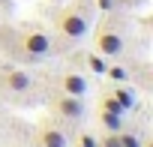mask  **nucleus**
I'll return each mask as SVG.
<instances>
[{"label": "nucleus", "mask_w": 153, "mask_h": 147, "mask_svg": "<svg viewBox=\"0 0 153 147\" xmlns=\"http://www.w3.org/2000/svg\"><path fill=\"white\" fill-rule=\"evenodd\" d=\"M87 30H90V24H87V15L81 12V9H63V12H57V33L63 36V39H69V42H78V39H84L87 36Z\"/></svg>", "instance_id": "obj_1"}, {"label": "nucleus", "mask_w": 153, "mask_h": 147, "mask_svg": "<svg viewBox=\"0 0 153 147\" xmlns=\"http://www.w3.org/2000/svg\"><path fill=\"white\" fill-rule=\"evenodd\" d=\"M21 51L27 54V57H45V54H51V36L48 33H42V30H33V33H24L21 36Z\"/></svg>", "instance_id": "obj_2"}, {"label": "nucleus", "mask_w": 153, "mask_h": 147, "mask_svg": "<svg viewBox=\"0 0 153 147\" xmlns=\"http://www.w3.org/2000/svg\"><path fill=\"white\" fill-rule=\"evenodd\" d=\"M51 108H54L57 117H66V120H81V117H84V99H81V96H66V93H60V96L51 102Z\"/></svg>", "instance_id": "obj_3"}, {"label": "nucleus", "mask_w": 153, "mask_h": 147, "mask_svg": "<svg viewBox=\"0 0 153 147\" xmlns=\"http://www.w3.org/2000/svg\"><path fill=\"white\" fill-rule=\"evenodd\" d=\"M96 51H99L102 57H117V54L123 51V36H120L117 30L102 27V30L96 33Z\"/></svg>", "instance_id": "obj_4"}, {"label": "nucleus", "mask_w": 153, "mask_h": 147, "mask_svg": "<svg viewBox=\"0 0 153 147\" xmlns=\"http://www.w3.org/2000/svg\"><path fill=\"white\" fill-rule=\"evenodd\" d=\"M0 84H3L6 90H12V93L33 90V78H30V72H24V69H6L3 75H0Z\"/></svg>", "instance_id": "obj_5"}, {"label": "nucleus", "mask_w": 153, "mask_h": 147, "mask_svg": "<svg viewBox=\"0 0 153 147\" xmlns=\"http://www.w3.org/2000/svg\"><path fill=\"white\" fill-rule=\"evenodd\" d=\"M57 87H60V93H66V96H81L84 99V93H87V78L84 75H78V72H63L60 75V81H57Z\"/></svg>", "instance_id": "obj_6"}, {"label": "nucleus", "mask_w": 153, "mask_h": 147, "mask_svg": "<svg viewBox=\"0 0 153 147\" xmlns=\"http://www.w3.org/2000/svg\"><path fill=\"white\" fill-rule=\"evenodd\" d=\"M36 141H39V147H69V138H66V132L63 129H57V126H39V132H36Z\"/></svg>", "instance_id": "obj_7"}, {"label": "nucleus", "mask_w": 153, "mask_h": 147, "mask_svg": "<svg viewBox=\"0 0 153 147\" xmlns=\"http://www.w3.org/2000/svg\"><path fill=\"white\" fill-rule=\"evenodd\" d=\"M99 111H108V114H117V117H126V114H129L111 93H102V96H99Z\"/></svg>", "instance_id": "obj_8"}, {"label": "nucleus", "mask_w": 153, "mask_h": 147, "mask_svg": "<svg viewBox=\"0 0 153 147\" xmlns=\"http://www.w3.org/2000/svg\"><path fill=\"white\" fill-rule=\"evenodd\" d=\"M111 96H114V99H117L126 111H132V108H135V93H132L129 87H120V84H117V87L111 90Z\"/></svg>", "instance_id": "obj_9"}, {"label": "nucleus", "mask_w": 153, "mask_h": 147, "mask_svg": "<svg viewBox=\"0 0 153 147\" xmlns=\"http://www.w3.org/2000/svg\"><path fill=\"white\" fill-rule=\"evenodd\" d=\"M84 63L90 66V72H96V75H105V69H108V63H105V57H102L99 51H90V54L84 57Z\"/></svg>", "instance_id": "obj_10"}, {"label": "nucleus", "mask_w": 153, "mask_h": 147, "mask_svg": "<svg viewBox=\"0 0 153 147\" xmlns=\"http://www.w3.org/2000/svg\"><path fill=\"white\" fill-rule=\"evenodd\" d=\"M99 123H102L108 132H120V129H123V117H117V114H108V111H102V114H99Z\"/></svg>", "instance_id": "obj_11"}, {"label": "nucleus", "mask_w": 153, "mask_h": 147, "mask_svg": "<svg viewBox=\"0 0 153 147\" xmlns=\"http://www.w3.org/2000/svg\"><path fill=\"white\" fill-rule=\"evenodd\" d=\"M120 147H144V141H141L135 132H123V129H120Z\"/></svg>", "instance_id": "obj_12"}, {"label": "nucleus", "mask_w": 153, "mask_h": 147, "mask_svg": "<svg viewBox=\"0 0 153 147\" xmlns=\"http://www.w3.org/2000/svg\"><path fill=\"white\" fill-rule=\"evenodd\" d=\"M105 75H108V78H114V81H123V78H126V69H120V66H111V63H108Z\"/></svg>", "instance_id": "obj_13"}, {"label": "nucleus", "mask_w": 153, "mask_h": 147, "mask_svg": "<svg viewBox=\"0 0 153 147\" xmlns=\"http://www.w3.org/2000/svg\"><path fill=\"white\" fill-rule=\"evenodd\" d=\"M99 147H120V132H117V135H105V141H102Z\"/></svg>", "instance_id": "obj_14"}, {"label": "nucleus", "mask_w": 153, "mask_h": 147, "mask_svg": "<svg viewBox=\"0 0 153 147\" xmlns=\"http://www.w3.org/2000/svg\"><path fill=\"white\" fill-rule=\"evenodd\" d=\"M78 147H99V144H96V138H93L90 132H84V135H81V141H78Z\"/></svg>", "instance_id": "obj_15"}, {"label": "nucleus", "mask_w": 153, "mask_h": 147, "mask_svg": "<svg viewBox=\"0 0 153 147\" xmlns=\"http://www.w3.org/2000/svg\"><path fill=\"white\" fill-rule=\"evenodd\" d=\"M96 3H99V9H102V12H111V9L117 6V0H96Z\"/></svg>", "instance_id": "obj_16"}]
</instances>
